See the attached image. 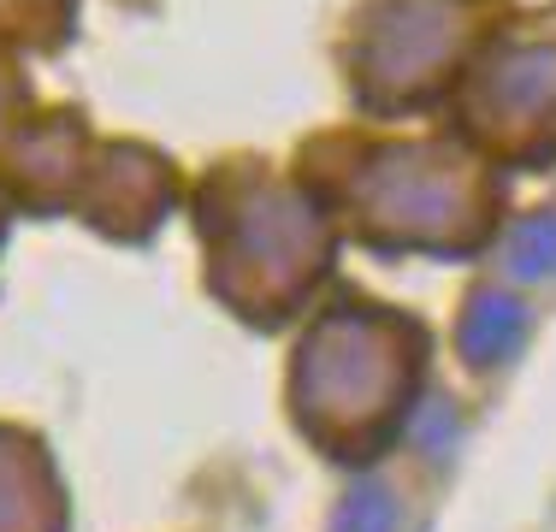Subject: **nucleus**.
Masks as SVG:
<instances>
[{
    "instance_id": "f257e3e1",
    "label": "nucleus",
    "mask_w": 556,
    "mask_h": 532,
    "mask_svg": "<svg viewBox=\"0 0 556 532\" xmlns=\"http://www.w3.org/2000/svg\"><path fill=\"white\" fill-rule=\"evenodd\" d=\"M521 338H527V314L509 296H480L473 319L462 326V343H468L473 362H503V355H515Z\"/></svg>"
},
{
    "instance_id": "f03ea898",
    "label": "nucleus",
    "mask_w": 556,
    "mask_h": 532,
    "mask_svg": "<svg viewBox=\"0 0 556 532\" xmlns=\"http://www.w3.org/2000/svg\"><path fill=\"white\" fill-rule=\"evenodd\" d=\"M396 521V509H391V491L386 485H355V497H350V509H343V532H391Z\"/></svg>"
},
{
    "instance_id": "7ed1b4c3",
    "label": "nucleus",
    "mask_w": 556,
    "mask_h": 532,
    "mask_svg": "<svg viewBox=\"0 0 556 532\" xmlns=\"http://www.w3.org/2000/svg\"><path fill=\"white\" fill-rule=\"evenodd\" d=\"M515 273L521 278H545L556 273V219H539L515 237Z\"/></svg>"
}]
</instances>
